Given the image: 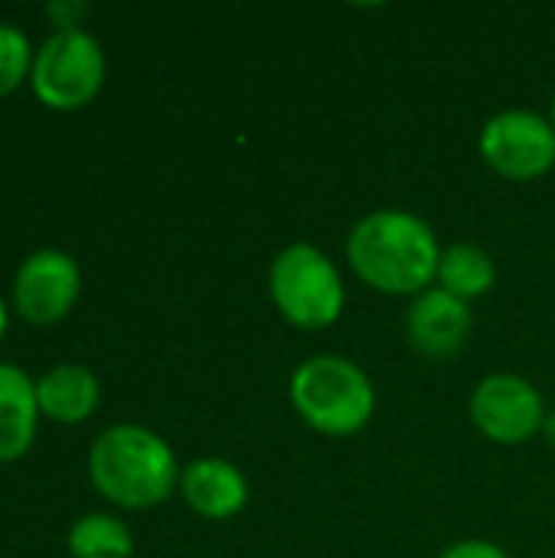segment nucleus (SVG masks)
I'll return each mask as SVG.
<instances>
[{
  "label": "nucleus",
  "mask_w": 555,
  "mask_h": 558,
  "mask_svg": "<svg viewBox=\"0 0 555 558\" xmlns=\"http://www.w3.org/2000/svg\"><path fill=\"white\" fill-rule=\"evenodd\" d=\"M438 239L429 222L406 209L363 216L347 235V262L379 294L419 298L438 278Z\"/></svg>",
  "instance_id": "obj_1"
},
{
  "label": "nucleus",
  "mask_w": 555,
  "mask_h": 558,
  "mask_svg": "<svg viewBox=\"0 0 555 558\" xmlns=\"http://www.w3.org/2000/svg\"><path fill=\"white\" fill-rule=\"evenodd\" d=\"M88 477L95 490L114 507L147 510L173 494L180 484V468L160 435L141 425H114L95 438L88 454Z\"/></svg>",
  "instance_id": "obj_2"
},
{
  "label": "nucleus",
  "mask_w": 555,
  "mask_h": 558,
  "mask_svg": "<svg viewBox=\"0 0 555 558\" xmlns=\"http://www.w3.org/2000/svg\"><path fill=\"white\" fill-rule=\"evenodd\" d=\"M291 405L317 435L350 438L370 425L376 389L357 363L343 356H311L291 376Z\"/></svg>",
  "instance_id": "obj_3"
},
{
  "label": "nucleus",
  "mask_w": 555,
  "mask_h": 558,
  "mask_svg": "<svg viewBox=\"0 0 555 558\" xmlns=\"http://www.w3.org/2000/svg\"><path fill=\"white\" fill-rule=\"evenodd\" d=\"M268 291L278 314L298 330L334 327L347 304L337 265L307 242H294L278 252L268 271Z\"/></svg>",
  "instance_id": "obj_4"
},
{
  "label": "nucleus",
  "mask_w": 555,
  "mask_h": 558,
  "mask_svg": "<svg viewBox=\"0 0 555 558\" xmlns=\"http://www.w3.org/2000/svg\"><path fill=\"white\" fill-rule=\"evenodd\" d=\"M105 82L101 43L85 29L52 33L36 52L29 69L33 95L52 111L85 108Z\"/></svg>",
  "instance_id": "obj_5"
},
{
  "label": "nucleus",
  "mask_w": 555,
  "mask_h": 558,
  "mask_svg": "<svg viewBox=\"0 0 555 558\" xmlns=\"http://www.w3.org/2000/svg\"><path fill=\"white\" fill-rule=\"evenodd\" d=\"M481 157L507 180H536L555 167L553 121L523 108L500 111L481 131Z\"/></svg>",
  "instance_id": "obj_6"
},
{
  "label": "nucleus",
  "mask_w": 555,
  "mask_h": 558,
  "mask_svg": "<svg viewBox=\"0 0 555 558\" xmlns=\"http://www.w3.org/2000/svg\"><path fill=\"white\" fill-rule=\"evenodd\" d=\"M474 428L497 445H523L546 425V405L533 383L523 376H487L471 396Z\"/></svg>",
  "instance_id": "obj_7"
},
{
  "label": "nucleus",
  "mask_w": 555,
  "mask_h": 558,
  "mask_svg": "<svg viewBox=\"0 0 555 558\" xmlns=\"http://www.w3.org/2000/svg\"><path fill=\"white\" fill-rule=\"evenodd\" d=\"M82 275L79 265L59 248L33 252L13 278V304L23 320L49 327L59 324L79 301Z\"/></svg>",
  "instance_id": "obj_8"
},
{
  "label": "nucleus",
  "mask_w": 555,
  "mask_h": 558,
  "mask_svg": "<svg viewBox=\"0 0 555 558\" xmlns=\"http://www.w3.org/2000/svg\"><path fill=\"white\" fill-rule=\"evenodd\" d=\"M474 327L468 301H458L455 294L442 288L422 291L406 317L409 343L425 356H451L464 347L468 333Z\"/></svg>",
  "instance_id": "obj_9"
},
{
  "label": "nucleus",
  "mask_w": 555,
  "mask_h": 558,
  "mask_svg": "<svg viewBox=\"0 0 555 558\" xmlns=\"http://www.w3.org/2000/svg\"><path fill=\"white\" fill-rule=\"evenodd\" d=\"M180 494L196 517L232 520L249 500V484L236 464L222 458H200L180 471Z\"/></svg>",
  "instance_id": "obj_10"
},
{
  "label": "nucleus",
  "mask_w": 555,
  "mask_h": 558,
  "mask_svg": "<svg viewBox=\"0 0 555 558\" xmlns=\"http://www.w3.org/2000/svg\"><path fill=\"white\" fill-rule=\"evenodd\" d=\"M36 383L23 369L0 363V464L16 461L29 451L36 438Z\"/></svg>",
  "instance_id": "obj_11"
},
{
  "label": "nucleus",
  "mask_w": 555,
  "mask_h": 558,
  "mask_svg": "<svg viewBox=\"0 0 555 558\" xmlns=\"http://www.w3.org/2000/svg\"><path fill=\"white\" fill-rule=\"evenodd\" d=\"M98 379L92 369L79 363H59L36 379L39 412L62 425H79L98 409Z\"/></svg>",
  "instance_id": "obj_12"
},
{
  "label": "nucleus",
  "mask_w": 555,
  "mask_h": 558,
  "mask_svg": "<svg viewBox=\"0 0 555 558\" xmlns=\"http://www.w3.org/2000/svg\"><path fill=\"white\" fill-rule=\"evenodd\" d=\"M435 281H438L442 291L455 294L458 301H474V298H484L494 288L497 265L484 248H478L471 242H458V245L442 248Z\"/></svg>",
  "instance_id": "obj_13"
},
{
  "label": "nucleus",
  "mask_w": 555,
  "mask_h": 558,
  "mask_svg": "<svg viewBox=\"0 0 555 558\" xmlns=\"http://www.w3.org/2000/svg\"><path fill=\"white\" fill-rule=\"evenodd\" d=\"M69 556L72 558H131L134 539L131 530L108 517V513H88L72 523L69 530Z\"/></svg>",
  "instance_id": "obj_14"
},
{
  "label": "nucleus",
  "mask_w": 555,
  "mask_h": 558,
  "mask_svg": "<svg viewBox=\"0 0 555 558\" xmlns=\"http://www.w3.org/2000/svg\"><path fill=\"white\" fill-rule=\"evenodd\" d=\"M29 69H33L29 39L16 26L0 23V98L16 92V85L29 75Z\"/></svg>",
  "instance_id": "obj_15"
},
{
  "label": "nucleus",
  "mask_w": 555,
  "mask_h": 558,
  "mask_svg": "<svg viewBox=\"0 0 555 558\" xmlns=\"http://www.w3.org/2000/svg\"><path fill=\"white\" fill-rule=\"evenodd\" d=\"M46 16L52 20L56 33L82 29V20L88 16V3H82V0H49L46 3Z\"/></svg>",
  "instance_id": "obj_16"
},
{
  "label": "nucleus",
  "mask_w": 555,
  "mask_h": 558,
  "mask_svg": "<svg viewBox=\"0 0 555 558\" xmlns=\"http://www.w3.org/2000/svg\"><path fill=\"white\" fill-rule=\"evenodd\" d=\"M438 558H510L497 543H487V539H464V543H455L448 546Z\"/></svg>",
  "instance_id": "obj_17"
},
{
  "label": "nucleus",
  "mask_w": 555,
  "mask_h": 558,
  "mask_svg": "<svg viewBox=\"0 0 555 558\" xmlns=\"http://www.w3.org/2000/svg\"><path fill=\"white\" fill-rule=\"evenodd\" d=\"M543 432H546L550 445L555 448V412H550V415H546V425H543Z\"/></svg>",
  "instance_id": "obj_18"
},
{
  "label": "nucleus",
  "mask_w": 555,
  "mask_h": 558,
  "mask_svg": "<svg viewBox=\"0 0 555 558\" xmlns=\"http://www.w3.org/2000/svg\"><path fill=\"white\" fill-rule=\"evenodd\" d=\"M3 333H7V307L0 301V340H3Z\"/></svg>",
  "instance_id": "obj_19"
},
{
  "label": "nucleus",
  "mask_w": 555,
  "mask_h": 558,
  "mask_svg": "<svg viewBox=\"0 0 555 558\" xmlns=\"http://www.w3.org/2000/svg\"><path fill=\"white\" fill-rule=\"evenodd\" d=\"M550 121H553V128H555V92H553V118H550Z\"/></svg>",
  "instance_id": "obj_20"
}]
</instances>
